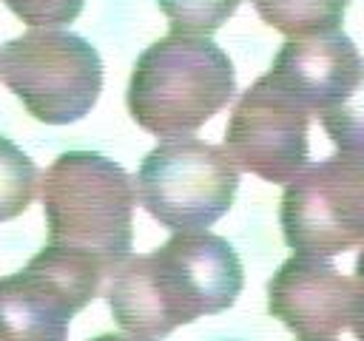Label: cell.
Returning <instances> with one entry per match:
<instances>
[{"label":"cell","instance_id":"1","mask_svg":"<svg viewBox=\"0 0 364 341\" xmlns=\"http://www.w3.org/2000/svg\"><path fill=\"white\" fill-rule=\"evenodd\" d=\"M245 270L228 239L208 230L173 233L145 256H128L105 290L114 321L134 338H165L176 327L233 307Z\"/></svg>","mask_w":364,"mask_h":341},{"label":"cell","instance_id":"2","mask_svg":"<svg viewBox=\"0 0 364 341\" xmlns=\"http://www.w3.org/2000/svg\"><path fill=\"white\" fill-rule=\"evenodd\" d=\"M48 244L82 253L114 273L131 256L134 179L94 151L60 153L40 179Z\"/></svg>","mask_w":364,"mask_h":341},{"label":"cell","instance_id":"3","mask_svg":"<svg viewBox=\"0 0 364 341\" xmlns=\"http://www.w3.org/2000/svg\"><path fill=\"white\" fill-rule=\"evenodd\" d=\"M233 91V63L210 37L171 34L136 57L125 102L142 131L173 139L202 128Z\"/></svg>","mask_w":364,"mask_h":341},{"label":"cell","instance_id":"4","mask_svg":"<svg viewBox=\"0 0 364 341\" xmlns=\"http://www.w3.org/2000/svg\"><path fill=\"white\" fill-rule=\"evenodd\" d=\"M0 80L46 125L82 119L102 91V60L80 34L31 28L0 45Z\"/></svg>","mask_w":364,"mask_h":341},{"label":"cell","instance_id":"5","mask_svg":"<svg viewBox=\"0 0 364 341\" xmlns=\"http://www.w3.org/2000/svg\"><path fill=\"white\" fill-rule=\"evenodd\" d=\"M139 205L168 230H205L219 222L239 190V168L222 145L196 136L162 139L139 162Z\"/></svg>","mask_w":364,"mask_h":341},{"label":"cell","instance_id":"6","mask_svg":"<svg viewBox=\"0 0 364 341\" xmlns=\"http://www.w3.org/2000/svg\"><path fill=\"white\" fill-rule=\"evenodd\" d=\"M279 222L287 247L333 259L364 247V153H333L304 165L284 188Z\"/></svg>","mask_w":364,"mask_h":341},{"label":"cell","instance_id":"7","mask_svg":"<svg viewBox=\"0 0 364 341\" xmlns=\"http://www.w3.org/2000/svg\"><path fill=\"white\" fill-rule=\"evenodd\" d=\"M310 111L267 71L233 105L225 151L239 170L264 182H290L307 165Z\"/></svg>","mask_w":364,"mask_h":341},{"label":"cell","instance_id":"8","mask_svg":"<svg viewBox=\"0 0 364 341\" xmlns=\"http://www.w3.org/2000/svg\"><path fill=\"white\" fill-rule=\"evenodd\" d=\"M267 310L299 338H333L350 327L353 278L330 259L296 253L270 276Z\"/></svg>","mask_w":364,"mask_h":341},{"label":"cell","instance_id":"9","mask_svg":"<svg viewBox=\"0 0 364 341\" xmlns=\"http://www.w3.org/2000/svg\"><path fill=\"white\" fill-rule=\"evenodd\" d=\"M270 74L310 114H324L355 88L364 74V60L344 31H330L287 40L279 48Z\"/></svg>","mask_w":364,"mask_h":341},{"label":"cell","instance_id":"10","mask_svg":"<svg viewBox=\"0 0 364 341\" xmlns=\"http://www.w3.org/2000/svg\"><path fill=\"white\" fill-rule=\"evenodd\" d=\"M259 17L290 40L338 31L350 0H253Z\"/></svg>","mask_w":364,"mask_h":341},{"label":"cell","instance_id":"11","mask_svg":"<svg viewBox=\"0 0 364 341\" xmlns=\"http://www.w3.org/2000/svg\"><path fill=\"white\" fill-rule=\"evenodd\" d=\"M40 185L37 165L6 136H0V222L20 216Z\"/></svg>","mask_w":364,"mask_h":341},{"label":"cell","instance_id":"12","mask_svg":"<svg viewBox=\"0 0 364 341\" xmlns=\"http://www.w3.org/2000/svg\"><path fill=\"white\" fill-rule=\"evenodd\" d=\"M239 3L242 0H159V9L173 34L210 37L222 23H228V17H233Z\"/></svg>","mask_w":364,"mask_h":341},{"label":"cell","instance_id":"13","mask_svg":"<svg viewBox=\"0 0 364 341\" xmlns=\"http://www.w3.org/2000/svg\"><path fill=\"white\" fill-rule=\"evenodd\" d=\"M327 136L347 153H364V74L355 88L330 111L318 114Z\"/></svg>","mask_w":364,"mask_h":341},{"label":"cell","instance_id":"14","mask_svg":"<svg viewBox=\"0 0 364 341\" xmlns=\"http://www.w3.org/2000/svg\"><path fill=\"white\" fill-rule=\"evenodd\" d=\"M3 6L34 28H57L77 20L85 0H3Z\"/></svg>","mask_w":364,"mask_h":341},{"label":"cell","instance_id":"15","mask_svg":"<svg viewBox=\"0 0 364 341\" xmlns=\"http://www.w3.org/2000/svg\"><path fill=\"white\" fill-rule=\"evenodd\" d=\"M364 327V247L355 259V276H353V310H350V330Z\"/></svg>","mask_w":364,"mask_h":341},{"label":"cell","instance_id":"16","mask_svg":"<svg viewBox=\"0 0 364 341\" xmlns=\"http://www.w3.org/2000/svg\"><path fill=\"white\" fill-rule=\"evenodd\" d=\"M88 341H148V338H134V335H119V332H105V335H97V338H88Z\"/></svg>","mask_w":364,"mask_h":341},{"label":"cell","instance_id":"17","mask_svg":"<svg viewBox=\"0 0 364 341\" xmlns=\"http://www.w3.org/2000/svg\"><path fill=\"white\" fill-rule=\"evenodd\" d=\"M0 341H14V335H11V330H9L6 318H3V313H0Z\"/></svg>","mask_w":364,"mask_h":341},{"label":"cell","instance_id":"18","mask_svg":"<svg viewBox=\"0 0 364 341\" xmlns=\"http://www.w3.org/2000/svg\"><path fill=\"white\" fill-rule=\"evenodd\" d=\"M353 332H355V338H358V341H364V327H355Z\"/></svg>","mask_w":364,"mask_h":341},{"label":"cell","instance_id":"19","mask_svg":"<svg viewBox=\"0 0 364 341\" xmlns=\"http://www.w3.org/2000/svg\"><path fill=\"white\" fill-rule=\"evenodd\" d=\"M301 341H333V338H301Z\"/></svg>","mask_w":364,"mask_h":341}]
</instances>
